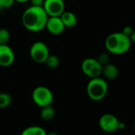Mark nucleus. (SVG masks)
I'll use <instances>...</instances> for the list:
<instances>
[{"mask_svg":"<svg viewBox=\"0 0 135 135\" xmlns=\"http://www.w3.org/2000/svg\"><path fill=\"white\" fill-rule=\"evenodd\" d=\"M48 15L43 7L31 6L22 15V23L26 29L32 32H38L45 28Z\"/></svg>","mask_w":135,"mask_h":135,"instance_id":"obj_1","label":"nucleus"},{"mask_svg":"<svg viewBox=\"0 0 135 135\" xmlns=\"http://www.w3.org/2000/svg\"><path fill=\"white\" fill-rule=\"evenodd\" d=\"M107 50L114 55H122L127 52L131 47L129 37L122 32H116L110 34L105 41Z\"/></svg>","mask_w":135,"mask_h":135,"instance_id":"obj_2","label":"nucleus"},{"mask_svg":"<svg viewBox=\"0 0 135 135\" xmlns=\"http://www.w3.org/2000/svg\"><path fill=\"white\" fill-rule=\"evenodd\" d=\"M108 91V85L105 79L91 78L87 85V94L93 101H101L105 98Z\"/></svg>","mask_w":135,"mask_h":135,"instance_id":"obj_3","label":"nucleus"},{"mask_svg":"<svg viewBox=\"0 0 135 135\" xmlns=\"http://www.w3.org/2000/svg\"><path fill=\"white\" fill-rule=\"evenodd\" d=\"M32 99L36 105L40 107H43L45 106L52 105L53 101V95L48 88L39 86L33 91Z\"/></svg>","mask_w":135,"mask_h":135,"instance_id":"obj_4","label":"nucleus"},{"mask_svg":"<svg viewBox=\"0 0 135 135\" xmlns=\"http://www.w3.org/2000/svg\"><path fill=\"white\" fill-rule=\"evenodd\" d=\"M81 70L91 79L99 77L102 75L103 65H101L96 59L87 58L81 64Z\"/></svg>","mask_w":135,"mask_h":135,"instance_id":"obj_5","label":"nucleus"},{"mask_svg":"<svg viewBox=\"0 0 135 135\" xmlns=\"http://www.w3.org/2000/svg\"><path fill=\"white\" fill-rule=\"evenodd\" d=\"M30 54L31 59L38 64H43L49 56V50L46 44L41 41L33 43L30 48Z\"/></svg>","mask_w":135,"mask_h":135,"instance_id":"obj_6","label":"nucleus"},{"mask_svg":"<svg viewBox=\"0 0 135 135\" xmlns=\"http://www.w3.org/2000/svg\"><path fill=\"white\" fill-rule=\"evenodd\" d=\"M119 120L112 114H104L99 120L100 129L106 133H113L118 129Z\"/></svg>","mask_w":135,"mask_h":135,"instance_id":"obj_7","label":"nucleus"},{"mask_svg":"<svg viewBox=\"0 0 135 135\" xmlns=\"http://www.w3.org/2000/svg\"><path fill=\"white\" fill-rule=\"evenodd\" d=\"M43 8L49 17L60 16L64 11V0H45Z\"/></svg>","mask_w":135,"mask_h":135,"instance_id":"obj_8","label":"nucleus"},{"mask_svg":"<svg viewBox=\"0 0 135 135\" xmlns=\"http://www.w3.org/2000/svg\"><path fill=\"white\" fill-rule=\"evenodd\" d=\"M15 52L12 49L7 45H0V66L8 67L15 61Z\"/></svg>","mask_w":135,"mask_h":135,"instance_id":"obj_9","label":"nucleus"},{"mask_svg":"<svg viewBox=\"0 0 135 135\" xmlns=\"http://www.w3.org/2000/svg\"><path fill=\"white\" fill-rule=\"evenodd\" d=\"M45 28L48 30V31L53 34V35H59L61 34L64 29L65 26L64 23L62 22L60 17V16H55V17H49Z\"/></svg>","mask_w":135,"mask_h":135,"instance_id":"obj_10","label":"nucleus"},{"mask_svg":"<svg viewBox=\"0 0 135 135\" xmlns=\"http://www.w3.org/2000/svg\"><path fill=\"white\" fill-rule=\"evenodd\" d=\"M119 71L118 67L111 63H108L103 66L102 75L104 76L106 79L108 80H114L118 76Z\"/></svg>","mask_w":135,"mask_h":135,"instance_id":"obj_11","label":"nucleus"},{"mask_svg":"<svg viewBox=\"0 0 135 135\" xmlns=\"http://www.w3.org/2000/svg\"><path fill=\"white\" fill-rule=\"evenodd\" d=\"M60 17L65 28L74 27L77 23V18L75 15V14H73V12L64 11Z\"/></svg>","mask_w":135,"mask_h":135,"instance_id":"obj_12","label":"nucleus"},{"mask_svg":"<svg viewBox=\"0 0 135 135\" xmlns=\"http://www.w3.org/2000/svg\"><path fill=\"white\" fill-rule=\"evenodd\" d=\"M55 115V110L52 105L45 106L41 107V117L44 121H51Z\"/></svg>","mask_w":135,"mask_h":135,"instance_id":"obj_13","label":"nucleus"},{"mask_svg":"<svg viewBox=\"0 0 135 135\" xmlns=\"http://www.w3.org/2000/svg\"><path fill=\"white\" fill-rule=\"evenodd\" d=\"M12 102V97L8 93H0V108L7 107Z\"/></svg>","mask_w":135,"mask_h":135,"instance_id":"obj_14","label":"nucleus"},{"mask_svg":"<svg viewBox=\"0 0 135 135\" xmlns=\"http://www.w3.org/2000/svg\"><path fill=\"white\" fill-rule=\"evenodd\" d=\"M45 63L49 68L54 69V68H56L59 65L60 60H59L58 56H56V55H50L49 54V56H48V58Z\"/></svg>","mask_w":135,"mask_h":135,"instance_id":"obj_15","label":"nucleus"},{"mask_svg":"<svg viewBox=\"0 0 135 135\" xmlns=\"http://www.w3.org/2000/svg\"><path fill=\"white\" fill-rule=\"evenodd\" d=\"M10 40V33L7 29H0V45H7Z\"/></svg>","mask_w":135,"mask_h":135,"instance_id":"obj_16","label":"nucleus"},{"mask_svg":"<svg viewBox=\"0 0 135 135\" xmlns=\"http://www.w3.org/2000/svg\"><path fill=\"white\" fill-rule=\"evenodd\" d=\"M98 60V62L101 64V65H105L108 63H110V56L107 52H102L101 54H99V56H98V59H96Z\"/></svg>","mask_w":135,"mask_h":135,"instance_id":"obj_17","label":"nucleus"},{"mask_svg":"<svg viewBox=\"0 0 135 135\" xmlns=\"http://www.w3.org/2000/svg\"><path fill=\"white\" fill-rule=\"evenodd\" d=\"M15 2V0H0V3H1L3 9L11 7L14 4Z\"/></svg>","mask_w":135,"mask_h":135,"instance_id":"obj_18","label":"nucleus"},{"mask_svg":"<svg viewBox=\"0 0 135 135\" xmlns=\"http://www.w3.org/2000/svg\"><path fill=\"white\" fill-rule=\"evenodd\" d=\"M133 29L131 27V26H125L123 29H122V33L125 34V35H126L127 37H129V36L132 34V33H133Z\"/></svg>","mask_w":135,"mask_h":135,"instance_id":"obj_19","label":"nucleus"},{"mask_svg":"<svg viewBox=\"0 0 135 135\" xmlns=\"http://www.w3.org/2000/svg\"><path fill=\"white\" fill-rule=\"evenodd\" d=\"M35 135H47V133L45 129H43L41 126H36V129H35Z\"/></svg>","mask_w":135,"mask_h":135,"instance_id":"obj_20","label":"nucleus"},{"mask_svg":"<svg viewBox=\"0 0 135 135\" xmlns=\"http://www.w3.org/2000/svg\"><path fill=\"white\" fill-rule=\"evenodd\" d=\"M32 6L34 7H43L45 0H30Z\"/></svg>","mask_w":135,"mask_h":135,"instance_id":"obj_21","label":"nucleus"},{"mask_svg":"<svg viewBox=\"0 0 135 135\" xmlns=\"http://www.w3.org/2000/svg\"><path fill=\"white\" fill-rule=\"evenodd\" d=\"M129 39H130V41L133 42V43H135V30H133L132 34L129 36Z\"/></svg>","mask_w":135,"mask_h":135,"instance_id":"obj_22","label":"nucleus"},{"mask_svg":"<svg viewBox=\"0 0 135 135\" xmlns=\"http://www.w3.org/2000/svg\"><path fill=\"white\" fill-rule=\"evenodd\" d=\"M125 128H126V124H125V122H120V121H119V122H118V129H125Z\"/></svg>","mask_w":135,"mask_h":135,"instance_id":"obj_23","label":"nucleus"},{"mask_svg":"<svg viewBox=\"0 0 135 135\" xmlns=\"http://www.w3.org/2000/svg\"><path fill=\"white\" fill-rule=\"evenodd\" d=\"M15 1L18 3H26L27 1H30V0H15Z\"/></svg>","mask_w":135,"mask_h":135,"instance_id":"obj_24","label":"nucleus"},{"mask_svg":"<svg viewBox=\"0 0 135 135\" xmlns=\"http://www.w3.org/2000/svg\"><path fill=\"white\" fill-rule=\"evenodd\" d=\"M47 135H58V134L56 133H47Z\"/></svg>","mask_w":135,"mask_h":135,"instance_id":"obj_25","label":"nucleus"},{"mask_svg":"<svg viewBox=\"0 0 135 135\" xmlns=\"http://www.w3.org/2000/svg\"><path fill=\"white\" fill-rule=\"evenodd\" d=\"M1 10H3V7L1 6V3H0V11H1Z\"/></svg>","mask_w":135,"mask_h":135,"instance_id":"obj_26","label":"nucleus"},{"mask_svg":"<svg viewBox=\"0 0 135 135\" xmlns=\"http://www.w3.org/2000/svg\"><path fill=\"white\" fill-rule=\"evenodd\" d=\"M133 128H134V131H135V122H134V124H133Z\"/></svg>","mask_w":135,"mask_h":135,"instance_id":"obj_27","label":"nucleus"}]
</instances>
